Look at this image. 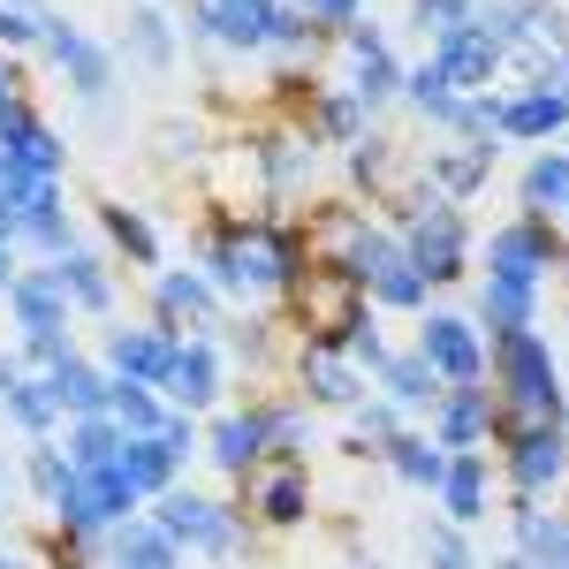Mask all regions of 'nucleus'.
I'll return each instance as SVG.
<instances>
[{"label": "nucleus", "mask_w": 569, "mask_h": 569, "mask_svg": "<svg viewBox=\"0 0 569 569\" xmlns=\"http://www.w3.org/2000/svg\"><path fill=\"white\" fill-rule=\"evenodd\" d=\"M562 107H569V69H562Z\"/></svg>", "instance_id": "56"}, {"label": "nucleus", "mask_w": 569, "mask_h": 569, "mask_svg": "<svg viewBox=\"0 0 569 569\" xmlns=\"http://www.w3.org/2000/svg\"><path fill=\"white\" fill-rule=\"evenodd\" d=\"M402 433H410V418L395 410L388 395H365V402L350 410V440H342V456H357V463L372 456V463H380V456H388Z\"/></svg>", "instance_id": "39"}, {"label": "nucleus", "mask_w": 569, "mask_h": 569, "mask_svg": "<svg viewBox=\"0 0 569 569\" xmlns=\"http://www.w3.org/2000/svg\"><path fill=\"white\" fill-rule=\"evenodd\" d=\"M365 122H372V107H365L357 91H342V84H311V114H305V130L319 137V144H342V152H350L357 137H365Z\"/></svg>", "instance_id": "38"}, {"label": "nucleus", "mask_w": 569, "mask_h": 569, "mask_svg": "<svg viewBox=\"0 0 569 569\" xmlns=\"http://www.w3.org/2000/svg\"><path fill=\"white\" fill-rule=\"evenodd\" d=\"M517 206H525L531 220H562L569 206V152L562 144H539L525 160V176H517Z\"/></svg>", "instance_id": "34"}, {"label": "nucleus", "mask_w": 569, "mask_h": 569, "mask_svg": "<svg viewBox=\"0 0 569 569\" xmlns=\"http://www.w3.org/2000/svg\"><path fill=\"white\" fill-rule=\"evenodd\" d=\"M418 555H426V569H486V562H479V547H471V531L448 525V517L418 525Z\"/></svg>", "instance_id": "48"}, {"label": "nucleus", "mask_w": 569, "mask_h": 569, "mask_svg": "<svg viewBox=\"0 0 569 569\" xmlns=\"http://www.w3.org/2000/svg\"><path fill=\"white\" fill-rule=\"evenodd\" d=\"M198 273L220 289V305H281L311 273L305 220H220L198 236Z\"/></svg>", "instance_id": "1"}, {"label": "nucleus", "mask_w": 569, "mask_h": 569, "mask_svg": "<svg viewBox=\"0 0 569 569\" xmlns=\"http://www.w3.org/2000/svg\"><path fill=\"white\" fill-rule=\"evenodd\" d=\"M426 433L448 448V456H463V448H493V433H501V402H493V388H440V402L426 410Z\"/></svg>", "instance_id": "16"}, {"label": "nucleus", "mask_w": 569, "mask_h": 569, "mask_svg": "<svg viewBox=\"0 0 569 569\" xmlns=\"http://www.w3.org/2000/svg\"><path fill=\"white\" fill-rule=\"evenodd\" d=\"M380 463H388L395 486H410V493H433V486L448 479V448H440L433 433H402L388 456H380Z\"/></svg>", "instance_id": "40"}, {"label": "nucleus", "mask_w": 569, "mask_h": 569, "mask_svg": "<svg viewBox=\"0 0 569 569\" xmlns=\"http://www.w3.org/2000/svg\"><path fill=\"white\" fill-rule=\"evenodd\" d=\"M562 426H569V372H562Z\"/></svg>", "instance_id": "55"}, {"label": "nucleus", "mask_w": 569, "mask_h": 569, "mask_svg": "<svg viewBox=\"0 0 569 569\" xmlns=\"http://www.w3.org/2000/svg\"><path fill=\"white\" fill-rule=\"evenodd\" d=\"M342 357H350V365L365 372V380H372V372L388 365V335H380V311H365V319L350 327V342H342Z\"/></svg>", "instance_id": "49"}, {"label": "nucleus", "mask_w": 569, "mask_h": 569, "mask_svg": "<svg viewBox=\"0 0 569 569\" xmlns=\"http://www.w3.org/2000/svg\"><path fill=\"white\" fill-rule=\"evenodd\" d=\"M266 418V463H305L311 456V410L297 395H281V402H259Z\"/></svg>", "instance_id": "41"}, {"label": "nucleus", "mask_w": 569, "mask_h": 569, "mask_svg": "<svg viewBox=\"0 0 569 569\" xmlns=\"http://www.w3.org/2000/svg\"><path fill=\"white\" fill-rule=\"evenodd\" d=\"M289 8L305 16V23L319 31V39H342V31H350L357 16H365V0H289Z\"/></svg>", "instance_id": "50"}, {"label": "nucleus", "mask_w": 569, "mask_h": 569, "mask_svg": "<svg viewBox=\"0 0 569 569\" xmlns=\"http://www.w3.org/2000/svg\"><path fill=\"white\" fill-rule=\"evenodd\" d=\"M327 266H342L357 289H372V281H380L388 266H402V236H395V228H388L380 213H365V220L350 228V236L335 243V259H327Z\"/></svg>", "instance_id": "31"}, {"label": "nucleus", "mask_w": 569, "mask_h": 569, "mask_svg": "<svg viewBox=\"0 0 569 569\" xmlns=\"http://www.w3.org/2000/svg\"><path fill=\"white\" fill-rule=\"evenodd\" d=\"M281 305L297 311V327H305V342H319V350H342L350 342V327L365 319V289H357L342 266H327V259H311V273L281 297Z\"/></svg>", "instance_id": "6"}, {"label": "nucleus", "mask_w": 569, "mask_h": 569, "mask_svg": "<svg viewBox=\"0 0 569 569\" xmlns=\"http://www.w3.org/2000/svg\"><path fill=\"white\" fill-rule=\"evenodd\" d=\"M243 501H251V525L297 531V525H311V471L305 463H259L243 479Z\"/></svg>", "instance_id": "21"}, {"label": "nucleus", "mask_w": 569, "mask_h": 569, "mask_svg": "<svg viewBox=\"0 0 569 569\" xmlns=\"http://www.w3.org/2000/svg\"><path fill=\"white\" fill-rule=\"evenodd\" d=\"M357 569H388V562H357Z\"/></svg>", "instance_id": "59"}, {"label": "nucleus", "mask_w": 569, "mask_h": 569, "mask_svg": "<svg viewBox=\"0 0 569 569\" xmlns=\"http://www.w3.org/2000/svg\"><path fill=\"white\" fill-rule=\"evenodd\" d=\"M53 281H61V297H69L77 319H114V297H122V289H114V259H107V251H84V243L61 251V259H53Z\"/></svg>", "instance_id": "28"}, {"label": "nucleus", "mask_w": 569, "mask_h": 569, "mask_svg": "<svg viewBox=\"0 0 569 569\" xmlns=\"http://www.w3.org/2000/svg\"><path fill=\"white\" fill-rule=\"evenodd\" d=\"M410 350L433 365L440 388H479L486 380V335L471 327V311H418V342Z\"/></svg>", "instance_id": "8"}, {"label": "nucleus", "mask_w": 569, "mask_h": 569, "mask_svg": "<svg viewBox=\"0 0 569 569\" xmlns=\"http://www.w3.org/2000/svg\"><path fill=\"white\" fill-rule=\"evenodd\" d=\"M555 266H569V243H562V228L555 220H501L493 236H486V273H501V281H539L547 289V273Z\"/></svg>", "instance_id": "9"}, {"label": "nucleus", "mask_w": 569, "mask_h": 569, "mask_svg": "<svg viewBox=\"0 0 569 569\" xmlns=\"http://www.w3.org/2000/svg\"><path fill=\"white\" fill-rule=\"evenodd\" d=\"M220 319H228V305H220V289L198 273V266H160L152 273V327L160 335H220Z\"/></svg>", "instance_id": "11"}, {"label": "nucleus", "mask_w": 569, "mask_h": 569, "mask_svg": "<svg viewBox=\"0 0 569 569\" xmlns=\"http://www.w3.org/2000/svg\"><path fill=\"white\" fill-rule=\"evenodd\" d=\"M243 152H251V168H259V190L266 206H281V198H297L311 176H319V137L305 122H273V130L243 137Z\"/></svg>", "instance_id": "12"}, {"label": "nucleus", "mask_w": 569, "mask_h": 569, "mask_svg": "<svg viewBox=\"0 0 569 569\" xmlns=\"http://www.w3.org/2000/svg\"><path fill=\"white\" fill-rule=\"evenodd\" d=\"M8 319H16V357L46 372V365H61V357L77 350V311L61 297V281H53V266H23L16 281H8Z\"/></svg>", "instance_id": "3"}, {"label": "nucleus", "mask_w": 569, "mask_h": 569, "mask_svg": "<svg viewBox=\"0 0 569 569\" xmlns=\"http://www.w3.org/2000/svg\"><path fill=\"white\" fill-rule=\"evenodd\" d=\"M198 122H160V130H152V144H160V160H198V152H206V144H198Z\"/></svg>", "instance_id": "51"}, {"label": "nucleus", "mask_w": 569, "mask_h": 569, "mask_svg": "<svg viewBox=\"0 0 569 569\" xmlns=\"http://www.w3.org/2000/svg\"><path fill=\"white\" fill-rule=\"evenodd\" d=\"M16 99H23V69L0 53V107H16Z\"/></svg>", "instance_id": "52"}, {"label": "nucleus", "mask_w": 569, "mask_h": 569, "mask_svg": "<svg viewBox=\"0 0 569 569\" xmlns=\"http://www.w3.org/2000/svg\"><path fill=\"white\" fill-rule=\"evenodd\" d=\"M539 305H547V289H539V281H501V273H486V281H479V305H471V327H479L486 342H501V335L539 327Z\"/></svg>", "instance_id": "27"}, {"label": "nucleus", "mask_w": 569, "mask_h": 569, "mask_svg": "<svg viewBox=\"0 0 569 569\" xmlns=\"http://www.w3.org/2000/svg\"><path fill=\"white\" fill-rule=\"evenodd\" d=\"M266 16H273V0H190L182 39L213 46V53H266Z\"/></svg>", "instance_id": "14"}, {"label": "nucleus", "mask_w": 569, "mask_h": 569, "mask_svg": "<svg viewBox=\"0 0 569 569\" xmlns=\"http://www.w3.org/2000/svg\"><path fill=\"white\" fill-rule=\"evenodd\" d=\"M213 342H220V357H228V365H251V372H266V365H273V350H281V319H273L266 305H243L236 319H220Z\"/></svg>", "instance_id": "35"}, {"label": "nucleus", "mask_w": 569, "mask_h": 569, "mask_svg": "<svg viewBox=\"0 0 569 569\" xmlns=\"http://www.w3.org/2000/svg\"><path fill=\"white\" fill-rule=\"evenodd\" d=\"M198 456L213 463L220 479H251L266 463V418H259V402H243V410H213L206 418V433H198Z\"/></svg>", "instance_id": "19"}, {"label": "nucleus", "mask_w": 569, "mask_h": 569, "mask_svg": "<svg viewBox=\"0 0 569 569\" xmlns=\"http://www.w3.org/2000/svg\"><path fill=\"white\" fill-rule=\"evenodd\" d=\"M122 61L137 77H176L182 69V23L168 16V0H137L122 16Z\"/></svg>", "instance_id": "22"}, {"label": "nucleus", "mask_w": 569, "mask_h": 569, "mask_svg": "<svg viewBox=\"0 0 569 569\" xmlns=\"http://www.w3.org/2000/svg\"><path fill=\"white\" fill-rule=\"evenodd\" d=\"M0 493H8V463H0Z\"/></svg>", "instance_id": "58"}, {"label": "nucleus", "mask_w": 569, "mask_h": 569, "mask_svg": "<svg viewBox=\"0 0 569 569\" xmlns=\"http://www.w3.org/2000/svg\"><path fill=\"white\" fill-rule=\"evenodd\" d=\"M0 569H39L31 555H16V547H0Z\"/></svg>", "instance_id": "54"}, {"label": "nucleus", "mask_w": 569, "mask_h": 569, "mask_svg": "<svg viewBox=\"0 0 569 569\" xmlns=\"http://www.w3.org/2000/svg\"><path fill=\"white\" fill-rule=\"evenodd\" d=\"M182 471H190V456L182 448H168L160 433H130L122 440V479L152 501V493H168V486H182Z\"/></svg>", "instance_id": "36"}, {"label": "nucleus", "mask_w": 569, "mask_h": 569, "mask_svg": "<svg viewBox=\"0 0 569 569\" xmlns=\"http://www.w3.org/2000/svg\"><path fill=\"white\" fill-rule=\"evenodd\" d=\"M107 569H182V555H176V539L152 525V517H130V525H114L107 539Z\"/></svg>", "instance_id": "37"}, {"label": "nucleus", "mask_w": 569, "mask_h": 569, "mask_svg": "<svg viewBox=\"0 0 569 569\" xmlns=\"http://www.w3.org/2000/svg\"><path fill=\"white\" fill-rule=\"evenodd\" d=\"M562 243H569V206H562Z\"/></svg>", "instance_id": "57"}, {"label": "nucleus", "mask_w": 569, "mask_h": 569, "mask_svg": "<svg viewBox=\"0 0 569 569\" xmlns=\"http://www.w3.org/2000/svg\"><path fill=\"white\" fill-rule=\"evenodd\" d=\"M23 479H31V493H39V509L53 517V509H61V493L77 486L69 456H61V440H23Z\"/></svg>", "instance_id": "43"}, {"label": "nucleus", "mask_w": 569, "mask_h": 569, "mask_svg": "<svg viewBox=\"0 0 569 569\" xmlns=\"http://www.w3.org/2000/svg\"><path fill=\"white\" fill-rule=\"evenodd\" d=\"M160 395H168V410H190V418H198V410H220V395H228V357H220L213 335H182Z\"/></svg>", "instance_id": "17"}, {"label": "nucleus", "mask_w": 569, "mask_h": 569, "mask_svg": "<svg viewBox=\"0 0 569 569\" xmlns=\"http://www.w3.org/2000/svg\"><path fill=\"white\" fill-rule=\"evenodd\" d=\"M365 395H372V380H365L342 350L297 342V402H305V410H357Z\"/></svg>", "instance_id": "23"}, {"label": "nucleus", "mask_w": 569, "mask_h": 569, "mask_svg": "<svg viewBox=\"0 0 569 569\" xmlns=\"http://www.w3.org/2000/svg\"><path fill=\"white\" fill-rule=\"evenodd\" d=\"M486 130L501 144H562L569 107L562 91H486Z\"/></svg>", "instance_id": "15"}, {"label": "nucleus", "mask_w": 569, "mask_h": 569, "mask_svg": "<svg viewBox=\"0 0 569 569\" xmlns=\"http://www.w3.org/2000/svg\"><path fill=\"white\" fill-rule=\"evenodd\" d=\"M46 31H53L46 0H0V53H39Z\"/></svg>", "instance_id": "46"}, {"label": "nucleus", "mask_w": 569, "mask_h": 569, "mask_svg": "<svg viewBox=\"0 0 569 569\" xmlns=\"http://www.w3.org/2000/svg\"><path fill=\"white\" fill-rule=\"evenodd\" d=\"M144 517L176 539V555L236 562V555L251 547V517H243V509H228V501H213V493H198V486H168V493H152V501H144Z\"/></svg>", "instance_id": "4"}, {"label": "nucleus", "mask_w": 569, "mask_h": 569, "mask_svg": "<svg viewBox=\"0 0 569 569\" xmlns=\"http://www.w3.org/2000/svg\"><path fill=\"white\" fill-rule=\"evenodd\" d=\"M46 61H53V77L69 84V99L77 107H91V114H107V91H114V46H99L84 31V23H69V16H53V31H46V46H39Z\"/></svg>", "instance_id": "7"}, {"label": "nucleus", "mask_w": 569, "mask_h": 569, "mask_svg": "<svg viewBox=\"0 0 569 569\" xmlns=\"http://www.w3.org/2000/svg\"><path fill=\"white\" fill-rule=\"evenodd\" d=\"M107 418H114L122 433H160V426H168V395H160V388H137V380H114Z\"/></svg>", "instance_id": "45"}, {"label": "nucleus", "mask_w": 569, "mask_h": 569, "mask_svg": "<svg viewBox=\"0 0 569 569\" xmlns=\"http://www.w3.org/2000/svg\"><path fill=\"white\" fill-rule=\"evenodd\" d=\"M365 305L372 311H402V319H418V311H433V289H426V273L402 259V266H388L372 289H365Z\"/></svg>", "instance_id": "44"}, {"label": "nucleus", "mask_w": 569, "mask_h": 569, "mask_svg": "<svg viewBox=\"0 0 569 569\" xmlns=\"http://www.w3.org/2000/svg\"><path fill=\"white\" fill-rule=\"evenodd\" d=\"M372 395H388L402 418H426V410L440 402V380H433V365H426L418 350H388V365L372 372Z\"/></svg>", "instance_id": "33"}, {"label": "nucleus", "mask_w": 569, "mask_h": 569, "mask_svg": "<svg viewBox=\"0 0 569 569\" xmlns=\"http://www.w3.org/2000/svg\"><path fill=\"white\" fill-rule=\"evenodd\" d=\"M61 456H69V471H99V463H114V456H122V426H114V418H69V426H61Z\"/></svg>", "instance_id": "42"}, {"label": "nucleus", "mask_w": 569, "mask_h": 569, "mask_svg": "<svg viewBox=\"0 0 569 569\" xmlns=\"http://www.w3.org/2000/svg\"><path fill=\"white\" fill-rule=\"evenodd\" d=\"M562 152H569V137H562Z\"/></svg>", "instance_id": "60"}, {"label": "nucleus", "mask_w": 569, "mask_h": 569, "mask_svg": "<svg viewBox=\"0 0 569 569\" xmlns=\"http://www.w3.org/2000/svg\"><path fill=\"white\" fill-rule=\"evenodd\" d=\"M493 448H501L509 493H539V501H547L555 486H569V426L562 418H509V410H501Z\"/></svg>", "instance_id": "5"}, {"label": "nucleus", "mask_w": 569, "mask_h": 569, "mask_svg": "<svg viewBox=\"0 0 569 569\" xmlns=\"http://www.w3.org/2000/svg\"><path fill=\"white\" fill-rule=\"evenodd\" d=\"M433 501H440V517L448 525H486V509H493V463H486L479 448H463V456H448V479L433 486Z\"/></svg>", "instance_id": "30"}, {"label": "nucleus", "mask_w": 569, "mask_h": 569, "mask_svg": "<svg viewBox=\"0 0 569 569\" xmlns=\"http://www.w3.org/2000/svg\"><path fill=\"white\" fill-rule=\"evenodd\" d=\"M486 388L509 418H562V365H555V342L525 327V335H501L486 342Z\"/></svg>", "instance_id": "2"}, {"label": "nucleus", "mask_w": 569, "mask_h": 569, "mask_svg": "<svg viewBox=\"0 0 569 569\" xmlns=\"http://www.w3.org/2000/svg\"><path fill=\"white\" fill-rule=\"evenodd\" d=\"M99 365H107V380L160 388L168 365H176V335H160L152 319H144V327H107V335H99Z\"/></svg>", "instance_id": "24"}, {"label": "nucleus", "mask_w": 569, "mask_h": 569, "mask_svg": "<svg viewBox=\"0 0 569 569\" xmlns=\"http://www.w3.org/2000/svg\"><path fill=\"white\" fill-rule=\"evenodd\" d=\"M426 61L448 77L456 99H479V91H493L501 77H509V53H501V39L486 31L479 16H471V23H456V31H433V53H426Z\"/></svg>", "instance_id": "10"}, {"label": "nucleus", "mask_w": 569, "mask_h": 569, "mask_svg": "<svg viewBox=\"0 0 569 569\" xmlns=\"http://www.w3.org/2000/svg\"><path fill=\"white\" fill-rule=\"evenodd\" d=\"M509 555L531 569H569V509H547L539 493L509 501Z\"/></svg>", "instance_id": "25"}, {"label": "nucleus", "mask_w": 569, "mask_h": 569, "mask_svg": "<svg viewBox=\"0 0 569 569\" xmlns=\"http://www.w3.org/2000/svg\"><path fill=\"white\" fill-rule=\"evenodd\" d=\"M493 160H501V137H440V144H426V190L433 198H448V206H463V198H479L486 176H493Z\"/></svg>", "instance_id": "18"}, {"label": "nucleus", "mask_w": 569, "mask_h": 569, "mask_svg": "<svg viewBox=\"0 0 569 569\" xmlns=\"http://www.w3.org/2000/svg\"><path fill=\"white\" fill-rule=\"evenodd\" d=\"M342 53H350V69H342V91H357L365 107H388V99H402V53H395V39L372 23V16H357L350 31H342Z\"/></svg>", "instance_id": "13"}, {"label": "nucleus", "mask_w": 569, "mask_h": 569, "mask_svg": "<svg viewBox=\"0 0 569 569\" xmlns=\"http://www.w3.org/2000/svg\"><path fill=\"white\" fill-rule=\"evenodd\" d=\"M46 395H53L61 426H69V418H107V395H114V380H107V365H99V357L69 350L61 365H46Z\"/></svg>", "instance_id": "29"}, {"label": "nucleus", "mask_w": 569, "mask_h": 569, "mask_svg": "<svg viewBox=\"0 0 569 569\" xmlns=\"http://www.w3.org/2000/svg\"><path fill=\"white\" fill-rule=\"evenodd\" d=\"M0 160L23 168V176H69V144H61V130L46 122L31 99L0 107Z\"/></svg>", "instance_id": "20"}, {"label": "nucleus", "mask_w": 569, "mask_h": 569, "mask_svg": "<svg viewBox=\"0 0 569 569\" xmlns=\"http://www.w3.org/2000/svg\"><path fill=\"white\" fill-rule=\"evenodd\" d=\"M16 273H23V251H16V243H0V297H8V281H16Z\"/></svg>", "instance_id": "53"}, {"label": "nucleus", "mask_w": 569, "mask_h": 569, "mask_svg": "<svg viewBox=\"0 0 569 569\" xmlns=\"http://www.w3.org/2000/svg\"><path fill=\"white\" fill-rule=\"evenodd\" d=\"M0 418H8L23 440L61 433V410H53V395H46V372H31L16 350H0Z\"/></svg>", "instance_id": "26"}, {"label": "nucleus", "mask_w": 569, "mask_h": 569, "mask_svg": "<svg viewBox=\"0 0 569 569\" xmlns=\"http://www.w3.org/2000/svg\"><path fill=\"white\" fill-rule=\"evenodd\" d=\"M99 236H107V251L122 266H137V273H160V259H168L160 228L137 213V206H122V198H99Z\"/></svg>", "instance_id": "32"}, {"label": "nucleus", "mask_w": 569, "mask_h": 569, "mask_svg": "<svg viewBox=\"0 0 569 569\" xmlns=\"http://www.w3.org/2000/svg\"><path fill=\"white\" fill-rule=\"evenodd\" d=\"M342 168H350V182H365L372 198H388V190H395V137L365 130L350 152H342Z\"/></svg>", "instance_id": "47"}]
</instances>
